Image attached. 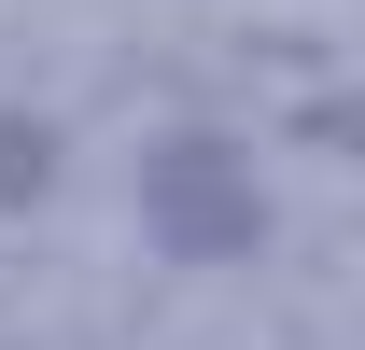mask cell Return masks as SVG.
Returning a JSON list of instances; mask_svg holds the SVG:
<instances>
[{
  "mask_svg": "<svg viewBox=\"0 0 365 350\" xmlns=\"http://www.w3.org/2000/svg\"><path fill=\"white\" fill-rule=\"evenodd\" d=\"M140 238L169 266H239L267 238L253 154H239V140H155V154H140Z\"/></svg>",
  "mask_w": 365,
  "mask_h": 350,
  "instance_id": "1",
  "label": "cell"
},
{
  "mask_svg": "<svg viewBox=\"0 0 365 350\" xmlns=\"http://www.w3.org/2000/svg\"><path fill=\"white\" fill-rule=\"evenodd\" d=\"M43 182H56V127L0 112V211H14V196H43Z\"/></svg>",
  "mask_w": 365,
  "mask_h": 350,
  "instance_id": "2",
  "label": "cell"
}]
</instances>
